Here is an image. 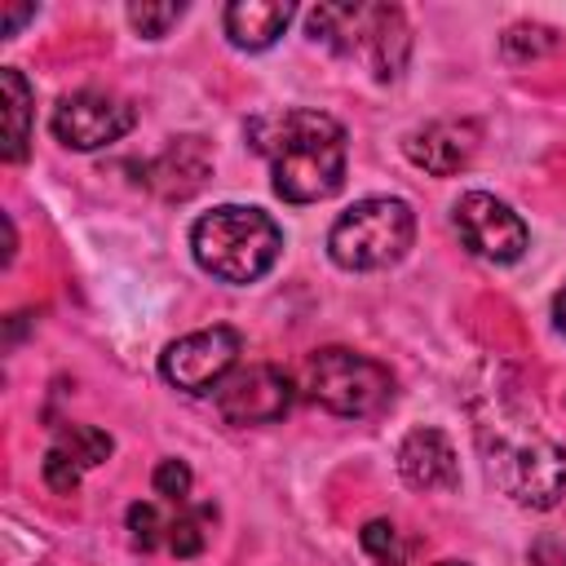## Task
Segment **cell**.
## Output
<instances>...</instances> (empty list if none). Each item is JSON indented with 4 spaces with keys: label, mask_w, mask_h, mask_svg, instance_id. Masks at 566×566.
<instances>
[{
    "label": "cell",
    "mask_w": 566,
    "mask_h": 566,
    "mask_svg": "<svg viewBox=\"0 0 566 566\" xmlns=\"http://www.w3.org/2000/svg\"><path fill=\"white\" fill-rule=\"evenodd\" d=\"M248 142L270 159L274 195L287 203H318L345 186V128L310 106H279L248 119Z\"/></svg>",
    "instance_id": "6da1fadb"
},
{
    "label": "cell",
    "mask_w": 566,
    "mask_h": 566,
    "mask_svg": "<svg viewBox=\"0 0 566 566\" xmlns=\"http://www.w3.org/2000/svg\"><path fill=\"white\" fill-rule=\"evenodd\" d=\"M478 451L486 478L522 509H553L566 495V451L539 433L535 420L491 398V411H478Z\"/></svg>",
    "instance_id": "7a4b0ae2"
},
{
    "label": "cell",
    "mask_w": 566,
    "mask_h": 566,
    "mask_svg": "<svg viewBox=\"0 0 566 566\" xmlns=\"http://www.w3.org/2000/svg\"><path fill=\"white\" fill-rule=\"evenodd\" d=\"M190 252L203 274L221 283H256L283 252V230L270 212L248 203H221L190 226Z\"/></svg>",
    "instance_id": "3957f363"
},
{
    "label": "cell",
    "mask_w": 566,
    "mask_h": 566,
    "mask_svg": "<svg viewBox=\"0 0 566 566\" xmlns=\"http://www.w3.org/2000/svg\"><path fill=\"white\" fill-rule=\"evenodd\" d=\"M310 40L363 62L376 80H398L411 53V31L398 4H318L305 13Z\"/></svg>",
    "instance_id": "277c9868"
},
{
    "label": "cell",
    "mask_w": 566,
    "mask_h": 566,
    "mask_svg": "<svg viewBox=\"0 0 566 566\" xmlns=\"http://www.w3.org/2000/svg\"><path fill=\"white\" fill-rule=\"evenodd\" d=\"M416 239V212L407 199H358L354 208H345L332 230H327V256L349 270V274H367V270H389L407 256Z\"/></svg>",
    "instance_id": "5b68a950"
},
{
    "label": "cell",
    "mask_w": 566,
    "mask_h": 566,
    "mask_svg": "<svg viewBox=\"0 0 566 566\" xmlns=\"http://www.w3.org/2000/svg\"><path fill=\"white\" fill-rule=\"evenodd\" d=\"M301 389H305V398L318 402L323 411L345 416V420H363V416H376V411L389 407V398H394V376H389L385 363L332 345V349L310 354V363H305V371H301Z\"/></svg>",
    "instance_id": "8992f818"
},
{
    "label": "cell",
    "mask_w": 566,
    "mask_h": 566,
    "mask_svg": "<svg viewBox=\"0 0 566 566\" xmlns=\"http://www.w3.org/2000/svg\"><path fill=\"white\" fill-rule=\"evenodd\" d=\"M239 332L217 323V327H203V332H190V336H177L172 345H164L159 354V376L181 389V394H217L221 380L234 371L239 363Z\"/></svg>",
    "instance_id": "52a82bcc"
},
{
    "label": "cell",
    "mask_w": 566,
    "mask_h": 566,
    "mask_svg": "<svg viewBox=\"0 0 566 566\" xmlns=\"http://www.w3.org/2000/svg\"><path fill=\"white\" fill-rule=\"evenodd\" d=\"M451 221H455L460 243H464L473 256L495 261V265L517 261V256L526 252V243H531L526 221H522L504 199H495V195H486V190L460 195L455 208H451Z\"/></svg>",
    "instance_id": "ba28073f"
},
{
    "label": "cell",
    "mask_w": 566,
    "mask_h": 566,
    "mask_svg": "<svg viewBox=\"0 0 566 566\" xmlns=\"http://www.w3.org/2000/svg\"><path fill=\"white\" fill-rule=\"evenodd\" d=\"M53 137L66 150H102L111 142H119L124 133H133L137 111L102 88H75L53 106Z\"/></svg>",
    "instance_id": "9c48e42d"
},
{
    "label": "cell",
    "mask_w": 566,
    "mask_h": 566,
    "mask_svg": "<svg viewBox=\"0 0 566 566\" xmlns=\"http://www.w3.org/2000/svg\"><path fill=\"white\" fill-rule=\"evenodd\" d=\"M212 398H217V411H221L226 424L248 429V424H274V420H283L292 411L296 385H292L287 371H279L270 363H256V367H234Z\"/></svg>",
    "instance_id": "30bf717a"
},
{
    "label": "cell",
    "mask_w": 566,
    "mask_h": 566,
    "mask_svg": "<svg viewBox=\"0 0 566 566\" xmlns=\"http://www.w3.org/2000/svg\"><path fill=\"white\" fill-rule=\"evenodd\" d=\"M478 142H482V133H478L473 119H433V124L411 128L407 142H402V150H407V159L420 172H429V177H455L460 168L473 164Z\"/></svg>",
    "instance_id": "8fae6325"
},
{
    "label": "cell",
    "mask_w": 566,
    "mask_h": 566,
    "mask_svg": "<svg viewBox=\"0 0 566 566\" xmlns=\"http://www.w3.org/2000/svg\"><path fill=\"white\" fill-rule=\"evenodd\" d=\"M398 473L416 491H451L460 486V460L442 429H411L398 442Z\"/></svg>",
    "instance_id": "7c38bea8"
},
{
    "label": "cell",
    "mask_w": 566,
    "mask_h": 566,
    "mask_svg": "<svg viewBox=\"0 0 566 566\" xmlns=\"http://www.w3.org/2000/svg\"><path fill=\"white\" fill-rule=\"evenodd\" d=\"M292 18H296V4H287V0H234V4H226L221 27L234 49L261 53L287 31Z\"/></svg>",
    "instance_id": "4fadbf2b"
},
{
    "label": "cell",
    "mask_w": 566,
    "mask_h": 566,
    "mask_svg": "<svg viewBox=\"0 0 566 566\" xmlns=\"http://www.w3.org/2000/svg\"><path fill=\"white\" fill-rule=\"evenodd\" d=\"M208 177V150L199 137H172V146L150 164L146 186H155L164 199H186Z\"/></svg>",
    "instance_id": "5bb4252c"
},
{
    "label": "cell",
    "mask_w": 566,
    "mask_h": 566,
    "mask_svg": "<svg viewBox=\"0 0 566 566\" xmlns=\"http://www.w3.org/2000/svg\"><path fill=\"white\" fill-rule=\"evenodd\" d=\"M0 93H4V133H0V155L4 164H22L27 146H31V115H35V97L31 84L18 66L0 71Z\"/></svg>",
    "instance_id": "9a60e30c"
},
{
    "label": "cell",
    "mask_w": 566,
    "mask_h": 566,
    "mask_svg": "<svg viewBox=\"0 0 566 566\" xmlns=\"http://www.w3.org/2000/svg\"><path fill=\"white\" fill-rule=\"evenodd\" d=\"M53 447H62L80 469H97V464H106V460H111L115 438H111V433H102L97 424H57Z\"/></svg>",
    "instance_id": "2e32d148"
},
{
    "label": "cell",
    "mask_w": 566,
    "mask_h": 566,
    "mask_svg": "<svg viewBox=\"0 0 566 566\" xmlns=\"http://www.w3.org/2000/svg\"><path fill=\"white\" fill-rule=\"evenodd\" d=\"M217 522V509L212 504H195V509H186V513H177L172 522H168V553L172 557H199L203 553V544H208V526Z\"/></svg>",
    "instance_id": "e0dca14e"
},
{
    "label": "cell",
    "mask_w": 566,
    "mask_h": 566,
    "mask_svg": "<svg viewBox=\"0 0 566 566\" xmlns=\"http://www.w3.org/2000/svg\"><path fill=\"white\" fill-rule=\"evenodd\" d=\"M557 44H562V35H557L553 27H544V22H513V27L500 35V53H504L509 62H535V57L553 53Z\"/></svg>",
    "instance_id": "ac0fdd59"
},
{
    "label": "cell",
    "mask_w": 566,
    "mask_h": 566,
    "mask_svg": "<svg viewBox=\"0 0 566 566\" xmlns=\"http://www.w3.org/2000/svg\"><path fill=\"white\" fill-rule=\"evenodd\" d=\"M124 18L133 22V31H137L142 40H164V35L186 18V4H172V0H164V4H159V0H142V4H137V0H133V4L124 9Z\"/></svg>",
    "instance_id": "d6986e66"
},
{
    "label": "cell",
    "mask_w": 566,
    "mask_h": 566,
    "mask_svg": "<svg viewBox=\"0 0 566 566\" xmlns=\"http://www.w3.org/2000/svg\"><path fill=\"white\" fill-rule=\"evenodd\" d=\"M358 544H363V553L376 557V566H407V544H402L398 526L385 522V517H371V522L358 531Z\"/></svg>",
    "instance_id": "ffe728a7"
},
{
    "label": "cell",
    "mask_w": 566,
    "mask_h": 566,
    "mask_svg": "<svg viewBox=\"0 0 566 566\" xmlns=\"http://www.w3.org/2000/svg\"><path fill=\"white\" fill-rule=\"evenodd\" d=\"M124 522H128L133 548H142V553H150V548H159V544L168 539V522H164V517H159V509H155V504H146V500L128 504Z\"/></svg>",
    "instance_id": "44dd1931"
},
{
    "label": "cell",
    "mask_w": 566,
    "mask_h": 566,
    "mask_svg": "<svg viewBox=\"0 0 566 566\" xmlns=\"http://www.w3.org/2000/svg\"><path fill=\"white\" fill-rule=\"evenodd\" d=\"M190 469H186V460H159L155 464V473H150V486H155V495L159 500H168V504H186L190 500Z\"/></svg>",
    "instance_id": "7402d4cb"
},
{
    "label": "cell",
    "mask_w": 566,
    "mask_h": 566,
    "mask_svg": "<svg viewBox=\"0 0 566 566\" xmlns=\"http://www.w3.org/2000/svg\"><path fill=\"white\" fill-rule=\"evenodd\" d=\"M80 473H84V469H80L62 447H49V451H44V482H49L53 491L71 495V491L80 486Z\"/></svg>",
    "instance_id": "603a6c76"
},
{
    "label": "cell",
    "mask_w": 566,
    "mask_h": 566,
    "mask_svg": "<svg viewBox=\"0 0 566 566\" xmlns=\"http://www.w3.org/2000/svg\"><path fill=\"white\" fill-rule=\"evenodd\" d=\"M31 18H35V4H0V35L4 40L18 35L22 22H31Z\"/></svg>",
    "instance_id": "cb8c5ba5"
},
{
    "label": "cell",
    "mask_w": 566,
    "mask_h": 566,
    "mask_svg": "<svg viewBox=\"0 0 566 566\" xmlns=\"http://www.w3.org/2000/svg\"><path fill=\"white\" fill-rule=\"evenodd\" d=\"M531 566H566V544L539 539V544L531 548Z\"/></svg>",
    "instance_id": "d4e9b609"
},
{
    "label": "cell",
    "mask_w": 566,
    "mask_h": 566,
    "mask_svg": "<svg viewBox=\"0 0 566 566\" xmlns=\"http://www.w3.org/2000/svg\"><path fill=\"white\" fill-rule=\"evenodd\" d=\"M553 323H557V332H566V287L553 296Z\"/></svg>",
    "instance_id": "484cf974"
},
{
    "label": "cell",
    "mask_w": 566,
    "mask_h": 566,
    "mask_svg": "<svg viewBox=\"0 0 566 566\" xmlns=\"http://www.w3.org/2000/svg\"><path fill=\"white\" fill-rule=\"evenodd\" d=\"M433 566H469V562H433Z\"/></svg>",
    "instance_id": "4316f807"
}]
</instances>
